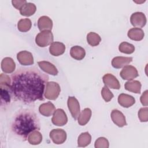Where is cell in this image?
Instances as JSON below:
<instances>
[{
	"instance_id": "6da1fadb",
	"label": "cell",
	"mask_w": 148,
	"mask_h": 148,
	"mask_svg": "<svg viewBox=\"0 0 148 148\" xmlns=\"http://www.w3.org/2000/svg\"><path fill=\"white\" fill-rule=\"evenodd\" d=\"M49 78L35 68L18 69L11 76V90L17 100L26 104L43 99Z\"/></svg>"
},
{
	"instance_id": "7a4b0ae2",
	"label": "cell",
	"mask_w": 148,
	"mask_h": 148,
	"mask_svg": "<svg viewBox=\"0 0 148 148\" xmlns=\"http://www.w3.org/2000/svg\"><path fill=\"white\" fill-rule=\"evenodd\" d=\"M11 129L16 136L26 140L32 132L40 129L39 119L32 110L21 109L15 114Z\"/></svg>"
},
{
	"instance_id": "3957f363",
	"label": "cell",
	"mask_w": 148,
	"mask_h": 148,
	"mask_svg": "<svg viewBox=\"0 0 148 148\" xmlns=\"http://www.w3.org/2000/svg\"><path fill=\"white\" fill-rule=\"evenodd\" d=\"M53 41V35L51 31H43L39 32L35 38V42L38 46L45 47L51 45Z\"/></svg>"
},
{
	"instance_id": "277c9868",
	"label": "cell",
	"mask_w": 148,
	"mask_h": 148,
	"mask_svg": "<svg viewBox=\"0 0 148 148\" xmlns=\"http://www.w3.org/2000/svg\"><path fill=\"white\" fill-rule=\"evenodd\" d=\"M61 88L60 85L54 82H47L46 86L45 97L50 100H55L58 97Z\"/></svg>"
},
{
	"instance_id": "5b68a950",
	"label": "cell",
	"mask_w": 148,
	"mask_h": 148,
	"mask_svg": "<svg viewBox=\"0 0 148 148\" xmlns=\"http://www.w3.org/2000/svg\"><path fill=\"white\" fill-rule=\"evenodd\" d=\"M50 138L57 145L62 144L66 139V133L62 129H54L50 132Z\"/></svg>"
},
{
	"instance_id": "8992f818",
	"label": "cell",
	"mask_w": 148,
	"mask_h": 148,
	"mask_svg": "<svg viewBox=\"0 0 148 148\" xmlns=\"http://www.w3.org/2000/svg\"><path fill=\"white\" fill-rule=\"evenodd\" d=\"M51 121L53 124L57 126H63L66 124L68 118L66 113L62 109H58L53 113Z\"/></svg>"
},
{
	"instance_id": "52a82bcc",
	"label": "cell",
	"mask_w": 148,
	"mask_h": 148,
	"mask_svg": "<svg viewBox=\"0 0 148 148\" xmlns=\"http://www.w3.org/2000/svg\"><path fill=\"white\" fill-rule=\"evenodd\" d=\"M120 76L124 80H132L138 76V72L136 68L132 65H126L120 73Z\"/></svg>"
},
{
	"instance_id": "ba28073f",
	"label": "cell",
	"mask_w": 148,
	"mask_h": 148,
	"mask_svg": "<svg viewBox=\"0 0 148 148\" xmlns=\"http://www.w3.org/2000/svg\"><path fill=\"white\" fill-rule=\"evenodd\" d=\"M67 104L72 117L75 120L77 119L80 113V105L77 99L74 97H69Z\"/></svg>"
},
{
	"instance_id": "9c48e42d",
	"label": "cell",
	"mask_w": 148,
	"mask_h": 148,
	"mask_svg": "<svg viewBox=\"0 0 148 148\" xmlns=\"http://www.w3.org/2000/svg\"><path fill=\"white\" fill-rule=\"evenodd\" d=\"M1 89V105H8L10 102L12 96H13L11 90V85L0 84Z\"/></svg>"
},
{
	"instance_id": "30bf717a",
	"label": "cell",
	"mask_w": 148,
	"mask_h": 148,
	"mask_svg": "<svg viewBox=\"0 0 148 148\" xmlns=\"http://www.w3.org/2000/svg\"><path fill=\"white\" fill-rule=\"evenodd\" d=\"M131 24L136 27L142 28L146 24V18L145 14L142 12H135L132 14L130 17Z\"/></svg>"
},
{
	"instance_id": "8fae6325",
	"label": "cell",
	"mask_w": 148,
	"mask_h": 148,
	"mask_svg": "<svg viewBox=\"0 0 148 148\" xmlns=\"http://www.w3.org/2000/svg\"><path fill=\"white\" fill-rule=\"evenodd\" d=\"M17 58L23 65H31L34 64V58L31 53L28 51H21L17 53Z\"/></svg>"
},
{
	"instance_id": "7c38bea8",
	"label": "cell",
	"mask_w": 148,
	"mask_h": 148,
	"mask_svg": "<svg viewBox=\"0 0 148 148\" xmlns=\"http://www.w3.org/2000/svg\"><path fill=\"white\" fill-rule=\"evenodd\" d=\"M103 82L105 86L112 89L119 90L120 88V84L117 78L111 73L105 74L102 77Z\"/></svg>"
},
{
	"instance_id": "4fadbf2b",
	"label": "cell",
	"mask_w": 148,
	"mask_h": 148,
	"mask_svg": "<svg viewBox=\"0 0 148 148\" xmlns=\"http://www.w3.org/2000/svg\"><path fill=\"white\" fill-rule=\"evenodd\" d=\"M110 116L113 122L118 127H123L127 124L124 115L119 110H113Z\"/></svg>"
},
{
	"instance_id": "5bb4252c",
	"label": "cell",
	"mask_w": 148,
	"mask_h": 148,
	"mask_svg": "<svg viewBox=\"0 0 148 148\" xmlns=\"http://www.w3.org/2000/svg\"><path fill=\"white\" fill-rule=\"evenodd\" d=\"M38 64L42 71L50 75L56 76L58 74V72L57 68L50 62L41 61L38 62Z\"/></svg>"
},
{
	"instance_id": "9a60e30c",
	"label": "cell",
	"mask_w": 148,
	"mask_h": 148,
	"mask_svg": "<svg viewBox=\"0 0 148 148\" xmlns=\"http://www.w3.org/2000/svg\"><path fill=\"white\" fill-rule=\"evenodd\" d=\"M38 27L40 31H50L53 27V21L48 16H43L38 19Z\"/></svg>"
},
{
	"instance_id": "2e32d148",
	"label": "cell",
	"mask_w": 148,
	"mask_h": 148,
	"mask_svg": "<svg viewBox=\"0 0 148 148\" xmlns=\"http://www.w3.org/2000/svg\"><path fill=\"white\" fill-rule=\"evenodd\" d=\"M132 57H116L112 61V65L113 68L119 69L125 66L131 62Z\"/></svg>"
},
{
	"instance_id": "e0dca14e",
	"label": "cell",
	"mask_w": 148,
	"mask_h": 148,
	"mask_svg": "<svg viewBox=\"0 0 148 148\" xmlns=\"http://www.w3.org/2000/svg\"><path fill=\"white\" fill-rule=\"evenodd\" d=\"M65 51V46L64 43L59 42H53L49 47L50 53L54 56H59Z\"/></svg>"
},
{
	"instance_id": "ac0fdd59",
	"label": "cell",
	"mask_w": 148,
	"mask_h": 148,
	"mask_svg": "<svg viewBox=\"0 0 148 148\" xmlns=\"http://www.w3.org/2000/svg\"><path fill=\"white\" fill-rule=\"evenodd\" d=\"M16 68V64L13 60L10 57L4 58L1 62V69L6 73H12Z\"/></svg>"
},
{
	"instance_id": "d6986e66",
	"label": "cell",
	"mask_w": 148,
	"mask_h": 148,
	"mask_svg": "<svg viewBox=\"0 0 148 148\" xmlns=\"http://www.w3.org/2000/svg\"><path fill=\"white\" fill-rule=\"evenodd\" d=\"M118 102L124 108H129L135 103V100L132 96L122 93L119 95Z\"/></svg>"
},
{
	"instance_id": "ffe728a7",
	"label": "cell",
	"mask_w": 148,
	"mask_h": 148,
	"mask_svg": "<svg viewBox=\"0 0 148 148\" xmlns=\"http://www.w3.org/2000/svg\"><path fill=\"white\" fill-rule=\"evenodd\" d=\"M56 108L51 102H47L46 103H42L39 108V111L40 113L46 117H49L53 114Z\"/></svg>"
},
{
	"instance_id": "44dd1931",
	"label": "cell",
	"mask_w": 148,
	"mask_h": 148,
	"mask_svg": "<svg viewBox=\"0 0 148 148\" xmlns=\"http://www.w3.org/2000/svg\"><path fill=\"white\" fill-rule=\"evenodd\" d=\"M70 54L73 58L76 60H81L84 58L86 51L83 47L79 46H75L71 47Z\"/></svg>"
},
{
	"instance_id": "7402d4cb",
	"label": "cell",
	"mask_w": 148,
	"mask_h": 148,
	"mask_svg": "<svg viewBox=\"0 0 148 148\" xmlns=\"http://www.w3.org/2000/svg\"><path fill=\"white\" fill-rule=\"evenodd\" d=\"M127 35L131 39L139 41L143 39L145 34L143 31L139 28H132L128 31Z\"/></svg>"
},
{
	"instance_id": "603a6c76",
	"label": "cell",
	"mask_w": 148,
	"mask_h": 148,
	"mask_svg": "<svg viewBox=\"0 0 148 148\" xmlns=\"http://www.w3.org/2000/svg\"><path fill=\"white\" fill-rule=\"evenodd\" d=\"M125 90L136 94H140L141 91V83L138 80L128 81L124 84Z\"/></svg>"
},
{
	"instance_id": "cb8c5ba5",
	"label": "cell",
	"mask_w": 148,
	"mask_h": 148,
	"mask_svg": "<svg viewBox=\"0 0 148 148\" xmlns=\"http://www.w3.org/2000/svg\"><path fill=\"white\" fill-rule=\"evenodd\" d=\"M91 116V110L89 108H85L81 113H80L78 117L77 121L79 125H85L90 120Z\"/></svg>"
},
{
	"instance_id": "d4e9b609",
	"label": "cell",
	"mask_w": 148,
	"mask_h": 148,
	"mask_svg": "<svg viewBox=\"0 0 148 148\" xmlns=\"http://www.w3.org/2000/svg\"><path fill=\"white\" fill-rule=\"evenodd\" d=\"M36 8L34 3L31 2H27L20 10V13L24 16H31L33 15L36 12Z\"/></svg>"
},
{
	"instance_id": "484cf974",
	"label": "cell",
	"mask_w": 148,
	"mask_h": 148,
	"mask_svg": "<svg viewBox=\"0 0 148 148\" xmlns=\"http://www.w3.org/2000/svg\"><path fill=\"white\" fill-rule=\"evenodd\" d=\"M42 140V135L38 130L32 132L28 138V142L32 145H37L41 143Z\"/></svg>"
},
{
	"instance_id": "4316f807",
	"label": "cell",
	"mask_w": 148,
	"mask_h": 148,
	"mask_svg": "<svg viewBox=\"0 0 148 148\" xmlns=\"http://www.w3.org/2000/svg\"><path fill=\"white\" fill-rule=\"evenodd\" d=\"M91 140V136L88 132L82 133L78 137L77 145L79 147H86L88 146Z\"/></svg>"
},
{
	"instance_id": "83f0119b",
	"label": "cell",
	"mask_w": 148,
	"mask_h": 148,
	"mask_svg": "<svg viewBox=\"0 0 148 148\" xmlns=\"http://www.w3.org/2000/svg\"><path fill=\"white\" fill-rule=\"evenodd\" d=\"M101 40L100 36L95 32H90L87 35V41L91 46H96L98 45Z\"/></svg>"
},
{
	"instance_id": "f1b7e54d",
	"label": "cell",
	"mask_w": 148,
	"mask_h": 148,
	"mask_svg": "<svg viewBox=\"0 0 148 148\" xmlns=\"http://www.w3.org/2000/svg\"><path fill=\"white\" fill-rule=\"evenodd\" d=\"M32 26L31 21L29 18H23L18 21L17 23L18 29L21 32L28 31Z\"/></svg>"
},
{
	"instance_id": "f546056e",
	"label": "cell",
	"mask_w": 148,
	"mask_h": 148,
	"mask_svg": "<svg viewBox=\"0 0 148 148\" xmlns=\"http://www.w3.org/2000/svg\"><path fill=\"white\" fill-rule=\"evenodd\" d=\"M119 51L121 53L125 54H131L135 51V47L133 45L127 43L126 42H123L121 43L119 47Z\"/></svg>"
},
{
	"instance_id": "4dcf8cb0",
	"label": "cell",
	"mask_w": 148,
	"mask_h": 148,
	"mask_svg": "<svg viewBox=\"0 0 148 148\" xmlns=\"http://www.w3.org/2000/svg\"><path fill=\"white\" fill-rule=\"evenodd\" d=\"M101 95L103 99L106 102H109L113 97V94L106 86H104L101 90Z\"/></svg>"
},
{
	"instance_id": "1f68e13d",
	"label": "cell",
	"mask_w": 148,
	"mask_h": 148,
	"mask_svg": "<svg viewBox=\"0 0 148 148\" xmlns=\"http://www.w3.org/2000/svg\"><path fill=\"white\" fill-rule=\"evenodd\" d=\"M94 146L95 148H108L109 143L107 139L103 137H100L95 140Z\"/></svg>"
},
{
	"instance_id": "d6a6232c",
	"label": "cell",
	"mask_w": 148,
	"mask_h": 148,
	"mask_svg": "<svg viewBox=\"0 0 148 148\" xmlns=\"http://www.w3.org/2000/svg\"><path fill=\"white\" fill-rule=\"evenodd\" d=\"M138 117L141 122H147L148 120L147 107L142 108L138 112Z\"/></svg>"
},
{
	"instance_id": "836d02e7",
	"label": "cell",
	"mask_w": 148,
	"mask_h": 148,
	"mask_svg": "<svg viewBox=\"0 0 148 148\" xmlns=\"http://www.w3.org/2000/svg\"><path fill=\"white\" fill-rule=\"evenodd\" d=\"M0 84L11 85V80L9 76L6 74L1 73L0 76Z\"/></svg>"
},
{
	"instance_id": "e575fe53",
	"label": "cell",
	"mask_w": 148,
	"mask_h": 148,
	"mask_svg": "<svg viewBox=\"0 0 148 148\" xmlns=\"http://www.w3.org/2000/svg\"><path fill=\"white\" fill-rule=\"evenodd\" d=\"M27 3V1L25 0H21V1H16L13 0L12 1V3L13 6L17 9L20 10L21 8Z\"/></svg>"
},
{
	"instance_id": "d590c367",
	"label": "cell",
	"mask_w": 148,
	"mask_h": 148,
	"mask_svg": "<svg viewBox=\"0 0 148 148\" xmlns=\"http://www.w3.org/2000/svg\"><path fill=\"white\" fill-rule=\"evenodd\" d=\"M140 102L144 106H147V90H146L140 97Z\"/></svg>"
}]
</instances>
